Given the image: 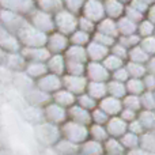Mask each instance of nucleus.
Returning <instances> with one entry per match:
<instances>
[{
  "label": "nucleus",
  "mask_w": 155,
  "mask_h": 155,
  "mask_svg": "<svg viewBox=\"0 0 155 155\" xmlns=\"http://www.w3.org/2000/svg\"><path fill=\"white\" fill-rule=\"evenodd\" d=\"M105 15V7L98 0H88L84 3V16L90 21H101Z\"/></svg>",
  "instance_id": "obj_1"
},
{
  "label": "nucleus",
  "mask_w": 155,
  "mask_h": 155,
  "mask_svg": "<svg viewBox=\"0 0 155 155\" xmlns=\"http://www.w3.org/2000/svg\"><path fill=\"white\" fill-rule=\"evenodd\" d=\"M64 134L67 135L68 139L71 140H75V142H80V140H84L86 136H87V128L86 125L79 123H68L64 125Z\"/></svg>",
  "instance_id": "obj_2"
},
{
  "label": "nucleus",
  "mask_w": 155,
  "mask_h": 155,
  "mask_svg": "<svg viewBox=\"0 0 155 155\" xmlns=\"http://www.w3.org/2000/svg\"><path fill=\"white\" fill-rule=\"evenodd\" d=\"M76 18L68 11H61L56 15V25L63 33H72L76 27Z\"/></svg>",
  "instance_id": "obj_3"
},
{
  "label": "nucleus",
  "mask_w": 155,
  "mask_h": 155,
  "mask_svg": "<svg viewBox=\"0 0 155 155\" xmlns=\"http://www.w3.org/2000/svg\"><path fill=\"white\" fill-rule=\"evenodd\" d=\"M106 131H107V134L112 135L113 137L123 136V135L128 131V123H127L125 120H123L121 117L113 116L106 123Z\"/></svg>",
  "instance_id": "obj_4"
},
{
  "label": "nucleus",
  "mask_w": 155,
  "mask_h": 155,
  "mask_svg": "<svg viewBox=\"0 0 155 155\" xmlns=\"http://www.w3.org/2000/svg\"><path fill=\"white\" fill-rule=\"evenodd\" d=\"M99 107H101L106 114L113 117V116H117L121 113V110H123V104L120 102V98L109 95V97H104V98H102L101 104H99Z\"/></svg>",
  "instance_id": "obj_5"
},
{
  "label": "nucleus",
  "mask_w": 155,
  "mask_h": 155,
  "mask_svg": "<svg viewBox=\"0 0 155 155\" xmlns=\"http://www.w3.org/2000/svg\"><path fill=\"white\" fill-rule=\"evenodd\" d=\"M88 78L91 79V82H105L106 83L107 78H109V72L105 68L104 64L98 61H91L87 67Z\"/></svg>",
  "instance_id": "obj_6"
},
{
  "label": "nucleus",
  "mask_w": 155,
  "mask_h": 155,
  "mask_svg": "<svg viewBox=\"0 0 155 155\" xmlns=\"http://www.w3.org/2000/svg\"><path fill=\"white\" fill-rule=\"evenodd\" d=\"M64 84L68 91L72 94H83L84 88L87 87V82L80 75H68L64 78Z\"/></svg>",
  "instance_id": "obj_7"
},
{
  "label": "nucleus",
  "mask_w": 155,
  "mask_h": 155,
  "mask_svg": "<svg viewBox=\"0 0 155 155\" xmlns=\"http://www.w3.org/2000/svg\"><path fill=\"white\" fill-rule=\"evenodd\" d=\"M87 56L91 59V61H101L107 56V46L94 41L87 48Z\"/></svg>",
  "instance_id": "obj_8"
},
{
  "label": "nucleus",
  "mask_w": 155,
  "mask_h": 155,
  "mask_svg": "<svg viewBox=\"0 0 155 155\" xmlns=\"http://www.w3.org/2000/svg\"><path fill=\"white\" fill-rule=\"evenodd\" d=\"M38 86H40V88L42 91H45V93H52V91L59 90L60 86H61V82H60L59 76H57L56 74H52V75L44 76L42 79L40 80Z\"/></svg>",
  "instance_id": "obj_9"
},
{
  "label": "nucleus",
  "mask_w": 155,
  "mask_h": 155,
  "mask_svg": "<svg viewBox=\"0 0 155 155\" xmlns=\"http://www.w3.org/2000/svg\"><path fill=\"white\" fill-rule=\"evenodd\" d=\"M70 113H71V117H72V121H75V123L83 124V125H87V124L91 123V114H88L87 109L82 107L80 105L72 106Z\"/></svg>",
  "instance_id": "obj_10"
},
{
  "label": "nucleus",
  "mask_w": 155,
  "mask_h": 155,
  "mask_svg": "<svg viewBox=\"0 0 155 155\" xmlns=\"http://www.w3.org/2000/svg\"><path fill=\"white\" fill-rule=\"evenodd\" d=\"M105 14H106L109 18L114 19V18H120L123 15L124 10V5L121 4L120 0H106L105 3Z\"/></svg>",
  "instance_id": "obj_11"
},
{
  "label": "nucleus",
  "mask_w": 155,
  "mask_h": 155,
  "mask_svg": "<svg viewBox=\"0 0 155 155\" xmlns=\"http://www.w3.org/2000/svg\"><path fill=\"white\" fill-rule=\"evenodd\" d=\"M117 29H118V33H121V34L131 35L136 33L137 26H136V22L131 21L127 16H120L117 21Z\"/></svg>",
  "instance_id": "obj_12"
},
{
  "label": "nucleus",
  "mask_w": 155,
  "mask_h": 155,
  "mask_svg": "<svg viewBox=\"0 0 155 155\" xmlns=\"http://www.w3.org/2000/svg\"><path fill=\"white\" fill-rule=\"evenodd\" d=\"M67 42H68L67 38H65L63 34H60V33L53 34L48 40L49 49H51L52 52H54V53H60L61 51H64V49L67 48Z\"/></svg>",
  "instance_id": "obj_13"
},
{
  "label": "nucleus",
  "mask_w": 155,
  "mask_h": 155,
  "mask_svg": "<svg viewBox=\"0 0 155 155\" xmlns=\"http://www.w3.org/2000/svg\"><path fill=\"white\" fill-rule=\"evenodd\" d=\"M137 120L140 121L142 127L144 128V131H154L155 129V112L154 110L144 109L139 114Z\"/></svg>",
  "instance_id": "obj_14"
},
{
  "label": "nucleus",
  "mask_w": 155,
  "mask_h": 155,
  "mask_svg": "<svg viewBox=\"0 0 155 155\" xmlns=\"http://www.w3.org/2000/svg\"><path fill=\"white\" fill-rule=\"evenodd\" d=\"M128 57H129V61L143 64V63H147V60L150 59V54H148L140 45H136V46H134V48L129 49Z\"/></svg>",
  "instance_id": "obj_15"
},
{
  "label": "nucleus",
  "mask_w": 155,
  "mask_h": 155,
  "mask_svg": "<svg viewBox=\"0 0 155 155\" xmlns=\"http://www.w3.org/2000/svg\"><path fill=\"white\" fill-rule=\"evenodd\" d=\"M87 91H88V94L95 99L104 98L107 94L106 83L105 82H90L87 84Z\"/></svg>",
  "instance_id": "obj_16"
},
{
  "label": "nucleus",
  "mask_w": 155,
  "mask_h": 155,
  "mask_svg": "<svg viewBox=\"0 0 155 155\" xmlns=\"http://www.w3.org/2000/svg\"><path fill=\"white\" fill-rule=\"evenodd\" d=\"M106 88H107V94L116 98H123L127 94V87L125 83L118 82V80H112V82L106 83Z\"/></svg>",
  "instance_id": "obj_17"
},
{
  "label": "nucleus",
  "mask_w": 155,
  "mask_h": 155,
  "mask_svg": "<svg viewBox=\"0 0 155 155\" xmlns=\"http://www.w3.org/2000/svg\"><path fill=\"white\" fill-rule=\"evenodd\" d=\"M46 117L52 121V123H61L65 117V112L63 109V106H60L59 104L49 105L46 109Z\"/></svg>",
  "instance_id": "obj_18"
},
{
  "label": "nucleus",
  "mask_w": 155,
  "mask_h": 155,
  "mask_svg": "<svg viewBox=\"0 0 155 155\" xmlns=\"http://www.w3.org/2000/svg\"><path fill=\"white\" fill-rule=\"evenodd\" d=\"M98 31L102 33V34H106L110 35V37L114 38L116 35L118 34V29H117V23L113 21L112 18H106V19H102L101 25L98 27Z\"/></svg>",
  "instance_id": "obj_19"
},
{
  "label": "nucleus",
  "mask_w": 155,
  "mask_h": 155,
  "mask_svg": "<svg viewBox=\"0 0 155 155\" xmlns=\"http://www.w3.org/2000/svg\"><path fill=\"white\" fill-rule=\"evenodd\" d=\"M125 87H127V93L128 94H135V95H140L143 91L146 90L144 83L140 78H131L125 82Z\"/></svg>",
  "instance_id": "obj_20"
},
{
  "label": "nucleus",
  "mask_w": 155,
  "mask_h": 155,
  "mask_svg": "<svg viewBox=\"0 0 155 155\" xmlns=\"http://www.w3.org/2000/svg\"><path fill=\"white\" fill-rule=\"evenodd\" d=\"M67 56L68 60L71 61H79V63H84L87 59V51H84V48L80 45L71 46L67 51Z\"/></svg>",
  "instance_id": "obj_21"
},
{
  "label": "nucleus",
  "mask_w": 155,
  "mask_h": 155,
  "mask_svg": "<svg viewBox=\"0 0 155 155\" xmlns=\"http://www.w3.org/2000/svg\"><path fill=\"white\" fill-rule=\"evenodd\" d=\"M54 101L60 106H72L75 102V95L68 90H60L54 94Z\"/></svg>",
  "instance_id": "obj_22"
},
{
  "label": "nucleus",
  "mask_w": 155,
  "mask_h": 155,
  "mask_svg": "<svg viewBox=\"0 0 155 155\" xmlns=\"http://www.w3.org/2000/svg\"><path fill=\"white\" fill-rule=\"evenodd\" d=\"M139 143H140L139 135L132 134V132H129V131H127L125 134L121 136V144H123L124 147L129 148V150L139 147Z\"/></svg>",
  "instance_id": "obj_23"
},
{
  "label": "nucleus",
  "mask_w": 155,
  "mask_h": 155,
  "mask_svg": "<svg viewBox=\"0 0 155 155\" xmlns=\"http://www.w3.org/2000/svg\"><path fill=\"white\" fill-rule=\"evenodd\" d=\"M127 71H128V74L131 78H143L146 75V72H147L144 65L140 64V63H134V61L128 63Z\"/></svg>",
  "instance_id": "obj_24"
},
{
  "label": "nucleus",
  "mask_w": 155,
  "mask_h": 155,
  "mask_svg": "<svg viewBox=\"0 0 155 155\" xmlns=\"http://www.w3.org/2000/svg\"><path fill=\"white\" fill-rule=\"evenodd\" d=\"M102 61H104L102 64L105 65V68H106L107 71H116V70L123 67V60L113 53L109 54V56H106Z\"/></svg>",
  "instance_id": "obj_25"
},
{
  "label": "nucleus",
  "mask_w": 155,
  "mask_h": 155,
  "mask_svg": "<svg viewBox=\"0 0 155 155\" xmlns=\"http://www.w3.org/2000/svg\"><path fill=\"white\" fill-rule=\"evenodd\" d=\"M48 68H49V70H51L53 74H56V75L61 74L63 71H64V68H65L64 59H63L61 56H59V54L53 56L51 60H49V63H48Z\"/></svg>",
  "instance_id": "obj_26"
},
{
  "label": "nucleus",
  "mask_w": 155,
  "mask_h": 155,
  "mask_svg": "<svg viewBox=\"0 0 155 155\" xmlns=\"http://www.w3.org/2000/svg\"><path fill=\"white\" fill-rule=\"evenodd\" d=\"M29 53L26 54L30 60H34V61H44L49 57V51L48 49H44V48H31L29 49Z\"/></svg>",
  "instance_id": "obj_27"
},
{
  "label": "nucleus",
  "mask_w": 155,
  "mask_h": 155,
  "mask_svg": "<svg viewBox=\"0 0 155 155\" xmlns=\"http://www.w3.org/2000/svg\"><path fill=\"white\" fill-rule=\"evenodd\" d=\"M124 107L131 109L136 112L137 109L142 107V102H140V95H135V94H128L124 97Z\"/></svg>",
  "instance_id": "obj_28"
},
{
  "label": "nucleus",
  "mask_w": 155,
  "mask_h": 155,
  "mask_svg": "<svg viewBox=\"0 0 155 155\" xmlns=\"http://www.w3.org/2000/svg\"><path fill=\"white\" fill-rule=\"evenodd\" d=\"M52 26H53V23H52V19L49 18L48 14L38 12V15H35V29L38 27L40 30H49Z\"/></svg>",
  "instance_id": "obj_29"
},
{
  "label": "nucleus",
  "mask_w": 155,
  "mask_h": 155,
  "mask_svg": "<svg viewBox=\"0 0 155 155\" xmlns=\"http://www.w3.org/2000/svg\"><path fill=\"white\" fill-rule=\"evenodd\" d=\"M140 102H142V106L144 109L148 110H154L155 109V97L153 91H143L140 94Z\"/></svg>",
  "instance_id": "obj_30"
},
{
  "label": "nucleus",
  "mask_w": 155,
  "mask_h": 155,
  "mask_svg": "<svg viewBox=\"0 0 155 155\" xmlns=\"http://www.w3.org/2000/svg\"><path fill=\"white\" fill-rule=\"evenodd\" d=\"M106 150L110 155H123L124 154V146L118 142L117 139L112 137L106 142Z\"/></svg>",
  "instance_id": "obj_31"
},
{
  "label": "nucleus",
  "mask_w": 155,
  "mask_h": 155,
  "mask_svg": "<svg viewBox=\"0 0 155 155\" xmlns=\"http://www.w3.org/2000/svg\"><path fill=\"white\" fill-rule=\"evenodd\" d=\"M154 30H155L154 23L150 22L148 19L147 21H142L140 25L137 26V31H139L140 37H148V35H151L154 33Z\"/></svg>",
  "instance_id": "obj_32"
},
{
  "label": "nucleus",
  "mask_w": 155,
  "mask_h": 155,
  "mask_svg": "<svg viewBox=\"0 0 155 155\" xmlns=\"http://www.w3.org/2000/svg\"><path fill=\"white\" fill-rule=\"evenodd\" d=\"M139 45L147 52L148 54L155 53V37L148 35V37H143V40H140Z\"/></svg>",
  "instance_id": "obj_33"
},
{
  "label": "nucleus",
  "mask_w": 155,
  "mask_h": 155,
  "mask_svg": "<svg viewBox=\"0 0 155 155\" xmlns=\"http://www.w3.org/2000/svg\"><path fill=\"white\" fill-rule=\"evenodd\" d=\"M110 116L106 114V113L104 112V110L101 109V107H98V109L94 110V113L91 114V120L94 121L95 124H99V125H104V124H106L107 121H109Z\"/></svg>",
  "instance_id": "obj_34"
},
{
  "label": "nucleus",
  "mask_w": 155,
  "mask_h": 155,
  "mask_svg": "<svg viewBox=\"0 0 155 155\" xmlns=\"http://www.w3.org/2000/svg\"><path fill=\"white\" fill-rule=\"evenodd\" d=\"M139 42H140V35H136V34L124 35V37H121V41H120L121 45H124L125 48H128V49L139 45Z\"/></svg>",
  "instance_id": "obj_35"
},
{
  "label": "nucleus",
  "mask_w": 155,
  "mask_h": 155,
  "mask_svg": "<svg viewBox=\"0 0 155 155\" xmlns=\"http://www.w3.org/2000/svg\"><path fill=\"white\" fill-rule=\"evenodd\" d=\"M91 135L95 137L97 140H104L107 139V131H106V127L104 125H99V124H94L91 127Z\"/></svg>",
  "instance_id": "obj_36"
},
{
  "label": "nucleus",
  "mask_w": 155,
  "mask_h": 155,
  "mask_svg": "<svg viewBox=\"0 0 155 155\" xmlns=\"http://www.w3.org/2000/svg\"><path fill=\"white\" fill-rule=\"evenodd\" d=\"M79 105L84 109H93L95 107V98L90 95V94H80L79 97Z\"/></svg>",
  "instance_id": "obj_37"
},
{
  "label": "nucleus",
  "mask_w": 155,
  "mask_h": 155,
  "mask_svg": "<svg viewBox=\"0 0 155 155\" xmlns=\"http://www.w3.org/2000/svg\"><path fill=\"white\" fill-rule=\"evenodd\" d=\"M67 68H68V71H70V75H82L83 71H84V63L68 60Z\"/></svg>",
  "instance_id": "obj_38"
},
{
  "label": "nucleus",
  "mask_w": 155,
  "mask_h": 155,
  "mask_svg": "<svg viewBox=\"0 0 155 155\" xmlns=\"http://www.w3.org/2000/svg\"><path fill=\"white\" fill-rule=\"evenodd\" d=\"M27 72H29L31 76H41V75H44V74L46 72V67L42 64V63L35 61L29 67Z\"/></svg>",
  "instance_id": "obj_39"
},
{
  "label": "nucleus",
  "mask_w": 155,
  "mask_h": 155,
  "mask_svg": "<svg viewBox=\"0 0 155 155\" xmlns=\"http://www.w3.org/2000/svg\"><path fill=\"white\" fill-rule=\"evenodd\" d=\"M139 144H142L143 150H146V148L148 147V144L151 146V151H155V136L151 134H146L143 135V137L140 139V143Z\"/></svg>",
  "instance_id": "obj_40"
},
{
  "label": "nucleus",
  "mask_w": 155,
  "mask_h": 155,
  "mask_svg": "<svg viewBox=\"0 0 155 155\" xmlns=\"http://www.w3.org/2000/svg\"><path fill=\"white\" fill-rule=\"evenodd\" d=\"M88 41V34L86 31H83V30H80V31H76L72 35V42L75 44V45H84L86 42Z\"/></svg>",
  "instance_id": "obj_41"
},
{
  "label": "nucleus",
  "mask_w": 155,
  "mask_h": 155,
  "mask_svg": "<svg viewBox=\"0 0 155 155\" xmlns=\"http://www.w3.org/2000/svg\"><path fill=\"white\" fill-rule=\"evenodd\" d=\"M113 79L114 80H118V82H123L125 83L127 80L129 79V74L128 71H127V68H118V70L113 71Z\"/></svg>",
  "instance_id": "obj_42"
},
{
  "label": "nucleus",
  "mask_w": 155,
  "mask_h": 155,
  "mask_svg": "<svg viewBox=\"0 0 155 155\" xmlns=\"http://www.w3.org/2000/svg\"><path fill=\"white\" fill-rule=\"evenodd\" d=\"M95 41L102 45H106V46H110L113 42H114V38L110 37V35H106V34H102V33H97L95 35Z\"/></svg>",
  "instance_id": "obj_43"
},
{
  "label": "nucleus",
  "mask_w": 155,
  "mask_h": 155,
  "mask_svg": "<svg viewBox=\"0 0 155 155\" xmlns=\"http://www.w3.org/2000/svg\"><path fill=\"white\" fill-rule=\"evenodd\" d=\"M128 52H129V49L125 48L124 45H121V44H117V45L114 46V49H113V54H116L117 57H120L121 60H124V59L128 57Z\"/></svg>",
  "instance_id": "obj_44"
},
{
  "label": "nucleus",
  "mask_w": 155,
  "mask_h": 155,
  "mask_svg": "<svg viewBox=\"0 0 155 155\" xmlns=\"http://www.w3.org/2000/svg\"><path fill=\"white\" fill-rule=\"evenodd\" d=\"M128 131L132 132V134H136V135H140L143 134V131H144V128L142 127V124H140V121L137 120V118H135V120H132L131 123H129L128 125Z\"/></svg>",
  "instance_id": "obj_45"
},
{
  "label": "nucleus",
  "mask_w": 155,
  "mask_h": 155,
  "mask_svg": "<svg viewBox=\"0 0 155 155\" xmlns=\"http://www.w3.org/2000/svg\"><path fill=\"white\" fill-rule=\"evenodd\" d=\"M125 12H127V18H129L131 21H134V22H137V21H142V12L140 11H137V10H135L134 7H131L129 5L128 8L125 10Z\"/></svg>",
  "instance_id": "obj_46"
},
{
  "label": "nucleus",
  "mask_w": 155,
  "mask_h": 155,
  "mask_svg": "<svg viewBox=\"0 0 155 155\" xmlns=\"http://www.w3.org/2000/svg\"><path fill=\"white\" fill-rule=\"evenodd\" d=\"M143 83H144V87L150 91L155 90V75L154 74H148V75H144V79H143Z\"/></svg>",
  "instance_id": "obj_47"
},
{
  "label": "nucleus",
  "mask_w": 155,
  "mask_h": 155,
  "mask_svg": "<svg viewBox=\"0 0 155 155\" xmlns=\"http://www.w3.org/2000/svg\"><path fill=\"white\" fill-rule=\"evenodd\" d=\"M79 26H80V30H83V31H90V30H93L94 27V22L90 21V19H87L86 16H83L82 19L79 21Z\"/></svg>",
  "instance_id": "obj_48"
},
{
  "label": "nucleus",
  "mask_w": 155,
  "mask_h": 155,
  "mask_svg": "<svg viewBox=\"0 0 155 155\" xmlns=\"http://www.w3.org/2000/svg\"><path fill=\"white\" fill-rule=\"evenodd\" d=\"M120 114H121V118H123V120L129 121V123L136 118V112H135V110H131V109H127V107H124V109L121 110Z\"/></svg>",
  "instance_id": "obj_49"
},
{
  "label": "nucleus",
  "mask_w": 155,
  "mask_h": 155,
  "mask_svg": "<svg viewBox=\"0 0 155 155\" xmlns=\"http://www.w3.org/2000/svg\"><path fill=\"white\" fill-rule=\"evenodd\" d=\"M65 4L71 11H78L84 5V0H65Z\"/></svg>",
  "instance_id": "obj_50"
},
{
  "label": "nucleus",
  "mask_w": 155,
  "mask_h": 155,
  "mask_svg": "<svg viewBox=\"0 0 155 155\" xmlns=\"http://www.w3.org/2000/svg\"><path fill=\"white\" fill-rule=\"evenodd\" d=\"M131 7H134L135 10H137V11H140V12H144V11H147L148 10V4H146L143 0H132V3H131Z\"/></svg>",
  "instance_id": "obj_51"
},
{
  "label": "nucleus",
  "mask_w": 155,
  "mask_h": 155,
  "mask_svg": "<svg viewBox=\"0 0 155 155\" xmlns=\"http://www.w3.org/2000/svg\"><path fill=\"white\" fill-rule=\"evenodd\" d=\"M40 4L44 8H57V5L60 7V0H40Z\"/></svg>",
  "instance_id": "obj_52"
},
{
  "label": "nucleus",
  "mask_w": 155,
  "mask_h": 155,
  "mask_svg": "<svg viewBox=\"0 0 155 155\" xmlns=\"http://www.w3.org/2000/svg\"><path fill=\"white\" fill-rule=\"evenodd\" d=\"M147 70L150 74H154L155 75V57H150L147 60Z\"/></svg>",
  "instance_id": "obj_53"
},
{
  "label": "nucleus",
  "mask_w": 155,
  "mask_h": 155,
  "mask_svg": "<svg viewBox=\"0 0 155 155\" xmlns=\"http://www.w3.org/2000/svg\"><path fill=\"white\" fill-rule=\"evenodd\" d=\"M147 15H148V21L153 22V23H155V4H153L147 10Z\"/></svg>",
  "instance_id": "obj_54"
},
{
  "label": "nucleus",
  "mask_w": 155,
  "mask_h": 155,
  "mask_svg": "<svg viewBox=\"0 0 155 155\" xmlns=\"http://www.w3.org/2000/svg\"><path fill=\"white\" fill-rule=\"evenodd\" d=\"M120 2H125V0H120Z\"/></svg>",
  "instance_id": "obj_55"
},
{
  "label": "nucleus",
  "mask_w": 155,
  "mask_h": 155,
  "mask_svg": "<svg viewBox=\"0 0 155 155\" xmlns=\"http://www.w3.org/2000/svg\"><path fill=\"white\" fill-rule=\"evenodd\" d=\"M154 97H155V91H154Z\"/></svg>",
  "instance_id": "obj_56"
},
{
  "label": "nucleus",
  "mask_w": 155,
  "mask_h": 155,
  "mask_svg": "<svg viewBox=\"0 0 155 155\" xmlns=\"http://www.w3.org/2000/svg\"><path fill=\"white\" fill-rule=\"evenodd\" d=\"M154 34H155V30H154Z\"/></svg>",
  "instance_id": "obj_57"
}]
</instances>
